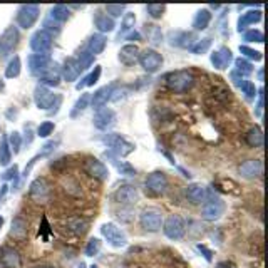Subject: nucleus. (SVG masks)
<instances>
[{
    "label": "nucleus",
    "mask_w": 268,
    "mask_h": 268,
    "mask_svg": "<svg viewBox=\"0 0 268 268\" xmlns=\"http://www.w3.org/2000/svg\"><path fill=\"white\" fill-rule=\"evenodd\" d=\"M168 89L174 94H186L195 86V75L188 69H179L166 75Z\"/></svg>",
    "instance_id": "f257e3e1"
},
{
    "label": "nucleus",
    "mask_w": 268,
    "mask_h": 268,
    "mask_svg": "<svg viewBox=\"0 0 268 268\" xmlns=\"http://www.w3.org/2000/svg\"><path fill=\"white\" fill-rule=\"evenodd\" d=\"M168 176L163 171H152L151 174H147V178L144 179V191L146 195L152 196V198H158V196H163L168 191Z\"/></svg>",
    "instance_id": "f03ea898"
},
{
    "label": "nucleus",
    "mask_w": 268,
    "mask_h": 268,
    "mask_svg": "<svg viewBox=\"0 0 268 268\" xmlns=\"http://www.w3.org/2000/svg\"><path fill=\"white\" fill-rule=\"evenodd\" d=\"M52 196V184L46 178H35L29 186V198L37 205H44L51 200Z\"/></svg>",
    "instance_id": "7ed1b4c3"
},
{
    "label": "nucleus",
    "mask_w": 268,
    "mask_h": 268,
    "mask_svg": "<svg viewBox=\"0 0 268 268\" xmlns=\"http://www.w3.org/2000/svg\"><path fill=\"white\" fill-rule=\"evenodd\" d=\"M102 143L111 147V151L116 155V158H126L129 156L131 152L134 151V144L129 143L128 139H124L121 134H116V133H111V134H106L102 138Z\"/></svg>",
    "instance_id": "20e7f679"
},
{
    "label": "nucleus",
    "mask_w": 268,
    "mask_h": 268,
    "mask_svg": "<svg viewBox=\"0 0 268 268\" xmlns=\"http://www.w3.org/2000/svg\"><path fill=\"white\" fill-rule=\"evenodd\" d=\"M139 223L146 232L149 233H156L163 228V213L160 208L155 206H147L141 211L139 215Z\"/></svg>",
    "instance_id": "39448f33"
},
{
    "label": "nucleus",
    "mask_w": 268,
    "mask_h": 268,
    "mask_svg": "<svg viewBox=\"0 0 268 268\" xmlns=\"http://www.w3.org/2000/svg\"><path fill=\"white\" fill-rule=\"evenodd\" d=\"M19 41H20V34H19L17 27H14V25L7 27V29L2 32V35H0V59L9 57L10 54L17 49Z\"/></svg>",
    "instance_id": "423d86ee"
},
{
    "label": "nucleus",
    "mask_w": 268,
    "mask_h": 268,
    "mask_svg": "<svg viewBox=\"0 0 268 268\" xmlns=\"http://www.w3.org/2000/svg\"><path fill=\"white\" fill-rule=\"evenodd\" d=\"M34 102L42 111H49V109L57 107L61 104V96H56L51 89L44 86H37L34 91Z\"/></svg>",
    "instance_id": "0eeeda50"
},
{
    "label": "nucleus",
    "mask_w": 268,
    "mask_h": 268,
    "mask_svg": "<svg viewBox=\"0 0 268 268\" xmlns=\"http://www.w3.org/2000/svg\"><path fill=\"white\" fill-rule=\"evenodd\" d=\"M41 15V7L39 5H34V4H25V5H20L19 10H17V25L20 29H30V27H34V24L37 22Z\"/></svg>",
    "instance_id": "6e6552de"
},
{
    "label": "nucleus",
    "mask_w": 268,
    "mask_h": 268,
    "mask_svg": "<svg viewBox=\"0 0 268 268\" xmlns=\"http://www.w3.org/2000/svg\"><path fill=\"white\" fill-rule=\"evenodd\" d=\"M226 210L225 201L220 198H206L203 208H201V218L205 221H216L223 216Z\"/></svg>",
    "instance_id": "1a4fd4ad"
},
{
    "label": "nucleus",
    "mask_w": 268,
    "mask_h": 268,
    "mask_svg": "<svg viewBox=\"0 0 268 268\" xmlns=\"http://www.w3.org/2000/svg\"><path fill=\"white\" fill-rule=\"evenodd\" d=\"M101 233H102V237L107 240V243L114 248H123L126 247V243H128L126 233L116 225V223H104L101 226Z\"/></svg>",
    "instance_id": "9d476101"
},
{
    "label": "nucleus",
    "mask_w": 268,
    "mask_h": 268,
    "mask_svg": "<svg viewBox=\"0 0 268 268\" xmlns=\"http://www.w3.org/2000/svg\"><path fill=\"white\" fill-rule=\"evenodd\" d=\"M138 62L147 74H155L163 67V56L156 49H146V51L139 54Z\"/></svg>",
    "instance_id": "9b49d317"
},
{
    "label": "nucleus",
    "mask_w": 268,
    "mask_h": 268,
    "mask_svg": "<svg viewBox=\"0 0 268 268\" xmlns=\"http://www.w3.org/2000/svg\"><path fill=\"white\" fill-rule=\"evenodd\" d=\"M27 64H29V72L35 78H42L44 74H47L51 70L56 62L52 61L49 56H39V54H32L27 59Z\"/></svg>",
    "instance_id": "f8f14e48"
},
{
    "label": "nucleus",
    "mask_w": 268,
    "mask_h": 268,
    "mask_svg": "<svg viewBox=\"0 0 268 268\" xmlns=\"http://www.w3.org/2000/svg\"><path fill=\"white\" fill-rule=\"evenodd\" d=\"M163 232H165L166 238L169 240H181L186 233V226H184V221L183 218L179 215H169L166 218V221L163 223Z\"/></svg>",
    "instance_id": "ddd939ff"
},
{
    "label": "nucleus",
    "mask_w": 268,
    "mask_h": 268,
    "mask_svg": "<svg viewBox=\"0 0 268 268\" xmlns=\"http://www.w3.org/2000/svg\"><path fill=\"white\" fill-rule=\"evenodd\" d=\"M29 46L32 51L35 54H39V56H49V51L52 49V37L49 35L46 30L39 29L32 34Z\"/></svg>",
    "instance_id": "4468645a"
},
{
    "label": "nucleus",
    "mask_w": 268,
    "mask_h": 268,
    "mask_svg": "<svg viewBox=\"0 0 268 268\" xmlns=\"http://www.w3.org/2000/svg\"><path fill=\"white\" fill-rule=\"evenodd\" d=\"M112 198L116 203L123 205V206H133L138 203L139 200V193H138V188L133 184H123L119 186V188L114 191Z\"/></svg>",
    "instance_id": "2eb2a0df"
},
{
    "label": "nucleus",
    "mask_w": 268,
    "mask_h": 268,
    "mask_svg": "<svg viewBox=\"0 0 268 268\" xmlns=\"http://www.w3.org/2000/svg\"><path fill=\"white\" fill-rule=\"evenodd\" d=\"M84 173L89 174L91 178L97 179V181H106L109 178V169L102 161L96 160V158H86L84 161Z\"/></svg>",
    "instance_id": "dca6fc26"
},
{
    "label": "nucleus",
    "mask_w": 268,
    "mask_h": 268,
    "mask_svg": "<svg viewBox=\"0 0 268 268\" xmlns=\"http://www.w3.org/2000/svg\"><path fill=\"white\" fill-rule=\"evenodd\" d=\"M116 112L112 111V109H109V107H101V109H97L96 114H94V118H92V123H94V126L97 129H101V131H106L109 128H112L114 124H116Z\"/></svg>",
    "instance_id": "f3484780"
},
{
    "label": "nucleus",
    "mask_w": 268,
    "mask_h": 268,
    "mask_svg": "<svg viewBox=\"0 0 268 268\" xmlns=\"http://www.w3.org/2000/svg\"><path fill=\"white\" fill-rule=\"evenodd\" d=\"M0 265L4 268H22V256L19 250L9 245L0 248Z\"/></svg>",
    "instance_id": "a211bd4d"
},
{
    "label": "nucleus",
    "mask_w": 268,
    "mask_h": 268,
    "mask_svg": "<svg viewBox=\"0 0 268 268\" xmlns=\"http://www.w3.org/2000/svg\"><path fill=\"white\" fill-rule=\"evenodd\" d=\"M211 64L215 65L218 70H225L229 67V64L233 62V54L228 47H220L215 52H211Z\"/></svg>",
    "instance_id": "6ab92c4d"
},
{
    "label": "nucleus",
    "mask_w": 268,
    "mask_h": 268,
    "mask_svg": "<svg viewBox=\"0 0 268 268\" xmlns=\"http://www.w3.org/2000/svg\"><path fill=\"white\" fill-rule=\"evenodd\" d=\"M261 171H263V163H261L260 160H247V161H243L238 168V173L242 174V178H245V179L258 178Z\"/></svg>",
    "instance_id": "aec40b11"
},
{
    "label": "nucleus",
    "mask_w": 268,
    "mask_h": 268,
    "mask_svg": "<svg viewBox=\"0 0 268 268\" xmlns=\"http://www.w3.org/2000/svg\"><path fill=\"white\" fill-rule=\"evenodd\" d=\"M116 89V84H109V86H104L101 89H97L94 94H92V99H91V104L92 107L96 109H101L107 104V101L112 97V92Z\"/></svg>",
    "instance_id": "412c9836"
},
{
    "label": "nucleus",
    "mask_w": 268,
    "mask_h": 268,
    "mask_svg": "<svg viewBox=\"0 0 268 268\" xmlns=\"http://www.w3.org/2000/svg\"><path fill=\"white\" fill-rule=\"evenodd\" d=\"M139 54H141V51L136 44H126V46L121 47V51H119V61L129 67V65H134L136 62H138Z\"/></svg>",
    "instance_id": "4be33fe9"
},
{
    "label": "nucleus",
    "mask_w": 268,
    "mask_h": 268,
    "mask_svg": "<svg viewBox=\"0 0 268 268\" xmlns=\"http://www.w3.org/2000/svg\"><path fill=\"white\" fill-rule=\"evenodd\" d=\"M186 198L191 205H201L206 200V188L198 183H193L186 188Z\"/></svg>",
    "instance_id": "5701e85b"
},
{
    "label": "nucleus",
    "mask_w": 268,
    "mask_h": 268,
    "mask_svg": "<svg viewBox=\"0 0 268 268\" xmlns=\"http://www.w3.org/2000/svg\"><path fill=\"white\" fill-rule=\"evenodd\" d=\"M61 74L62 78L67 81V83H72L79 78V67H78V62H75V57H67L62 64L61 67Z\"/></svg>",
    "instance_id": "b1692460"
},
{
    "label": "nucleus",
    "mask_w": 268,
    "mask_h": 268,
    "mask_svg": "<svg viewBox=\"0 0 268 268\" xmlns=\"http://www.w3.org/2000/svg\"><path fill=\"white\" fill-rule=\"evenodd\" d=\"M107 46V39L106 35L102 34H94L89 37V42H87V52L92 54V56H97V54H102L104 49Z\"/></svg>",
    "instance_id": "393cba45"
},
{
    "label": "nucleus",
    "mask_w": 268,
    "mask_h": 268,
    "mask_svg": "<svg viewBox=\"0 0 268 268\" xmlns=\"http://www.w3.org/2000/svg\"><path fill=\"white\" fill-rule=\"evenodd\" d=\"M260 20H261V10H248V12L242 14V17L238 19V32L247 30L250 25H253Z\"/></svg>",
    "instance_id": "a878e982"
},
{
    "label": "nucleus",
    "mask_w": 268,
    "mask_h": 268,
    "mask_svg": "<svg viewBox=\"0 0 268 268\" xmlns=\"http://www.w3.org/2000/svg\"><path fill=\"white\" fill-rule=\"evenodd\" d=\"M245 143H247L250 147H263V143H265L263 131H261L258 126L250 128L248 133L245 134Z\"/></svg>",
    "instance_id": "bb28decb"
},
{
    "label": "nucleus",
    "mask_w": 268,
    "mask_h": 268,
    "mask_svg": "<svg viewBox=\"0 0 268 268\" xmlns=\"http://www.w3.org/2000/svg\"><path fill=\"white\" fill-rule=\"evenodd\" d=\"M67 228L69 232H72L78 237H83V235L89 229V221L86 220L84 216H72L67 220Z\"/></svg>",
    "instance_id": "cd10ccee"
},
{
    "label": "nucleus",
    "mask_w": 268,
    "mask_h": 268,
    "mask_svg": "<svg viewBox=\"0 0 268 268\" xmlns=\"http://www.w3.org/2000/svg\"><path fill=\"white\" fill-rule=\"evenodd\" d=\"M94 25L97 27V30H99L101 34L104 35L106 32H112L114 30V27H116V22H114V19L109 17L107 14L97 12L96 17H94Z\"/></svg>",
    "instance_id": "c85d7f7f"
},
{
    "label": "nucleus",
    "mask_w": 268,
    "mask_h": 268,
    "mask_svg": "<svg viewBox=\"0 0 268 268\" xmlns=\"http://www.w3.org/2000/svg\"><path fill=\"white\" fill-rule=\"evenodd\" d=\"M29 233V223H27L22 216L14 218L12 226H10V237L17 238V240H24Z\"/></svg>",
    "instance_id": "c756f323"
},
{
    "label": "nucleus",
    "mask_w": 268,
    "mask_h": 268,
    "mask_svg": "<svg viewBox=\"0 0 268 268\" xmlns=\"http://www.w3.org/2000/svg\"><path fill=\"white\" fill-rule=\"evenodd\" d=\"M39 81L44 87L46 86L57 87L59 84H61V69H59V64H56L47 74H44L42 78H39Z\"/></svg>",
    "instance_id": "7c9ffc66"
},
{
    "label": "nucleus",
    "mask_w": 268,
    "mask_h": 268,
    "mask_svg": "<svg viewBox=\"0 0 268 268\" xmlns=\"http://www.w3.org/2000/svg\"><path fill=\"white\" fill-rule=\"evenodd\" d=\"M211 22V12L208 9H201L196 12L195 19H193V29L195 30H205L208 29Z\"/></svg>",
    "instance_id": "2f4dec72"
},
{
    "label": "nucleus",
    "mask_w": 268,
    "mask_h": 268,
    "mask_svg": "<svg viewBox=\"0 0 268 268\" xmlns=\"http://www.w3.org/2000/svg\"><path fill=\"white\" fill-rule=\"evenodd\" d=\"M61 186H62V189H64L69 196H81V193H83L81 183H79L75 178H72V176H65V178L62 179Z\"/></svg>",
    "instance_id": "473e14b6"
},
{
    "label": "nucleus",
    "mask_w": 268,
    "mask_h": 268,
    "mask_svg": "<svg viewBox=\"0 0 268 268\" xmlns=\"http://www.w3.org/2000/svg\"><path fill=\"white\" fill-rule=\"evenodd\" d=\"M101 72H102V69H101V65H96L94 70L89 74V75H86L84 79H81V83H78V86H75V89L81 91V89H84V87H91V86H94L97 81H99L101 78Z\"/></svg>",
    "instance_id": "72a5a7b5"
},
{
    "label": "nucleus",
    "mask_w": 268,
    "mask_h": 268,
    "mask_svg": "<svg viewBox=\"0 0 268 268\" xmlns=\"http://www.w3.org/2000/svg\"><path fill=\"white\" fill-rule=\"evenodd\" d=\"M20 70H22L20 57H19V56H14V57L9 61L7 67H5V78H7V79H15V78H19V75H20Z\"/></svg>",
    "instance_id": "f704fd0d"
},
{
    "label": "nucleus",
    "mask_w": 268,
    "mask_h": 268,
    "mask_svg": "<svg viewBox=\"0 0 268 268\" xmlns=\"http://www.w3.org/2000/svg\"><path fill=\"white\" fill-rule=\"evenodd\" d=\"M70 17V10L65 5H54L51 9V19L59 22V24H64L65 20H69Z\"/></svg>",
    "instance_id": "c9c22d12"
},
{
    "label": "nucleus",
    "mask_w": 268,
    "mask_h": 268,
    "mask_svg": "<svg viewBox=\"0 0 268 268\" xmlns=\"http://www.w3.org/2000/svg\"><path fill=\"white\" fill-rule=\"evenodd\" d=\"M235 72H238L242 78H247V75L253 74V65H251V62L247 61V59L240 57L235 61Z\"/></svg>",
    "instance_id": "e433bc0d"
},
{
    "label": "nucleus",
    "mask_w": 268,
    "mask_h": 268,
    "mask_svg": "<svg viewBox=\"0 0 268 268\" xmlns=\"http://www.w3.org/2000/svg\"><path fill=\"white\" fill-rule=\"evenodd\" d=\"M106 156H109V160H111V161L114 163V165H116L118 171L121 173V174H124V176H134V174H136V169H134L133 166H131L129 163H124V161L119 163L118 158H116V156H112L111 152H109V155L106 152Z\"/></svg>",
    "instance_id": "4c0bfd02"
},
{
    "label": "nucleus",
    "mask_w": 268,
    "mask_h": 268,
    "mask_svg": "<svg viewBox=\"0 0 268 268\" xmlns=\"http://www.w3.org/2000/svg\"><path fill=\"white\" fill-rule=\"evenodd\" d=\"M10 160H12V151H10V146L7 143V136H4L2 143H0V165L9 166Z\"/></svg>",
    "instance_id": "58836bf2"
},
{
    "label": "nucleus",
    "mask_w": 268,
    "mask_h": 268,
    "mask_svg": "<svg viewBox=\"0 0 268 268\" xmlns=\"http://www.w3.org/2000/svg\"><path fill=\"white\" fill-rule=\"evenodd\" d=\"M134 24H136V15L133 12H126L123 15L121 34H119V37H124L126 34H129L131 30H134Z\"/></svg>",
    "instance_id": "ea45409f"
},
{
    "label": "nucleus",
    "mask_w": 268,
    "mask_h": 268,
    "mask_svg": "<svg viewBox=\"0 0 268 268\" xmlns=\"http://www.w3.org/2000/svg\"><path fill=\"white\" fill-rule=\"evenodd\" d=\"M75 62H78L79 72H84V70H87L92 64H94V56L89 52H81L79 56L75 57Z\"/></svg>",
    "instance_id": "a19ab883"
},
{
    "label": "nucleus",
    "mask_w": 268,
    "mask_h": 268,
    "mask_svg": "<svg viewBox=\"0 0 268 268\" xmlns=\"http://www.w3.org/2000/svg\"><path fill=\"white\" fill-rule=\"evenodd\" d=\"M211 47V39H201V41H195L193 46H189V51L196 54V56H201V54H206Z\"/></svg>",
    "instance_id": "79ce46f5"
},
{
    "label": "nucleus",
    "mask_w": 268,
    "mask_h": 268,
    "mask_svg": "<svg viewBox=\"0 0 268 268\" xmlns=\"http://www.w3.org/2000/svg\"><path fill=\"white\" fill-rule=\"evenodd\" d=\"M216 188L220 191H225V193H232V195H238L240 193V186L233 181V179H220L216 183Z\"/></svg>",
    "instance_id": "37998d69"
},
{
    "label": "nucleus",
    "mask_w": 268,
    "mask_h": 268,
    "mask_svg": "<svg viewBox=\"0 0 268 268\" xmlns=\"http://www.w3.org/2000/svg\"><path fill=\"white\" fill-rule=\"evenodd\" d=\"M146 12L151 19H161L166 12V5L165 4H149L146 5Z\"/></svg>",
    "instance_id": "c03bdc74"
},
{
    "label": "nucleus",
    "mask_w": 268,
    "mask_h": 268,
    "mask_svg": "<svg viewBox=\"0 0 268 268\" xmlns=\"http://www.w3.org/2000/svg\"><path fill=\"white\" fill-rule=\"evenodd\" d=\"M42 30H46L51 37L59 35V34H61V30H62V24H59V22L52 20L51 17H49V19L44 20V29Z\"/></svg>",
    "instance_id": "a18cd8bd"
},
{
    "label": "nucleus",
    "mask_w": 268,
    "mask_h": 268,
    "mask_svg": "<svg viewBox=\"0 0 268 268\" xmlns=\"http://www.w3.org/2000/svg\"><path fill=\"white\" fill-rule=\"evenodd\" d=\"M240 89L243 91V94L247 96V99H255L256 94H258V91H256V87L255 84L251 83V81H247V79H243L242 83H240Z\"/></svg>",
    "instance_id": "49530a36"
},
{
    "label": "nucleus",
    "mask_w": 268,
    "mask_h": 268,
    "mask_svg": "<svg viewBox=\"0 0 268 268\" xmlns=\"http://www.w3.org/2000/svg\"><path fill=\"white\" fill-rule=\"evenodd\" d=\"M7 143L10 146V151L14 152V155H19L20 152V146H22V136L17 131H14V133H10V136L7 138Z\"/></svg>",
    "instance_id": "de8ad7c7"
},
{
    "label": "nucleus",
    "mask_w": 268,
    "mask_h": 268,
    "mask_svg": "<svg viewBox=\"0 0 268 268\" xmlns=\"http://www.w3.org/2000/svg\"><path fill=\"white\" fill-rule=\"evenodd\" d=\"M243 41H245V42H258V44H263V42H265V35H263V32L258 30V29L247 30V32L243 34Z\"/></svg>",
    "instance_id": "09e8293b"
},
{
    "label": "nucleus",
    "mask_w": 268,
    "mask_h": 268,
    "mask_svg": "<svg viewBox=\"0 0 268 268\" xmlns=\"http://www.w3.org/2000/svg\"><path fill=\"white\" fill-rule=\"evenodd\" d=\"M124 10H126V5L124 4H109V5H106V14L111 19L121 17V15H124Z\"/></svg>",
    "instance_id": "8fccbe9b"
},
{
    "label": "nucleus",
    "mask_w": 268,
    "mask_h": 268,
    "mask_svg": "<svg viewBox=\"0 0 268 268\" xmlns=\"http://www.w3.org/2000/svg\"><path fill=\"white\" fill-rule=\"evenodd\" d=\"M101 251V240L97 238H91L89 242H87L86 248H84V253L87 256H96L97 253Z\"/></svg>",
    "instance_id": "3c124183"
},
{
    "label": "nucleus",
    "mask_w": 268,
    "mask_h": 268,
    "mask_svg": "<svg viewBox=\"0 0 268 268\" xmlns=\"http://www.w3.org/2000/svg\"><path fill=\"white\" fill-rule=\"evenodd\" d=\"M89 101H91V97H89V94H87V92H84L83 96L79 97L78 99V102H75V106H74V111L70 112V116H78L79 112H83L84 109L87 107V104H89Z\"/></svg>",
    "instance_id": "603ef678"
},
{
    "label": "nucleus",
    "mask_w": 268,
    "mask_h": 268,
    "mask_svg": "<svg viewBox=\"0 0 268 268\" xmlns=\"http://www.w3.org/2000/svg\"><path fill=\"white\" fill-rule=\"evenodd\" d=\"M54 129H56L54 123L46 121V123H42L39 128H37V136H39V138H49V136L54 133Z\"/></svg>",
    "instance_id": "864d4df0"
},
{
    "label": "nucleus",
    "mask_w": 268,
    "mask_h": 268,
    "mask_svg": "<svg viewBox=\"0 0 268 268\" xmlns=\"http://www.w3.org/2000/svg\"><path fill=\"white\" fill-rule=\"evenodd\" d=\"M240 52H242L247 59H251V61H261V59H263L261 52L255 51V49H250V47H247V46H240ZM245 57H243V59H245Z\"/></svg>",
    "instance_id": "5fc2aeb1"
},
{
    "label": "nucleus",
    "mask_w": 268,
    "mask_h": 268,
    "mask_svg": "<svg viewBox=\"0 0 268 268\" xmlns=\"http://www.w3.org/2000/svg\"><path fill=\"white\" fill-rule=\"evenodd\" d=\"M263 87L258 91V94H256V97H258V102H256V107H255V116L260 118L263 116V104H265V96H263Z\"/></svg>",
    "instance_id": "6e6d98bb"
},
{
    "label": "nucleus",
    "mask_w": 268,
    "mask_h": 268,
    "mask_svg": "<svg viewBox=\"0 0 268 268\" xmlns=\"http://www.w3.org/2000/svg\"><path fill=\"white\" fill-rule=\"evenodd\" d=\"M17 174H19V168L14 165V166H10L7 171L2 174V179H4V181H9V179H15V178H17Z\"/></svg>",
    "instance_id": "4d7b16f0"
},
{
    "label": "nucleus",
    "mask_w": 268,
    "mask_h": 268,
    "mask_svg": "<svg viewBox=\"0 0 268 268\" xmlns=\"http://www.w3.org/2000/svg\"><path fill=\"white\" fill-rule=\"evenodd\" d=\"M196 248H198L200 251H203V256H205V258L208 260V261H211V251L210 250H208L206 247H205V245H198V247H196Z\"/></svg>",
    "instance_id": "13d9d810"
},
{
    "label": "nucleus",
    "mask_w": 268,
    "mask_h": 268,
    "mask_svg": "<svg viewBox=\"0 0 268 268\" xmlns=\"http://www.w3.org/2000/svg\"><path fill=\"white\" fill-rule=\"evenodd\" d=\"M215 268H237V265L232 263V261H220V263H216Z\"/></svg>",
    "instance_id": "bf43d9fd"
},
{
    "label": "nucleus",
    "mask_w": 268,
    "mask_h": 268,
    "mask_svg": "<svg viewBox=\"0 0 268 268\" xmlns=\"http://www.w3.org/2000/svg\"><path fill=\"white\" fill-rule=\"evenodd\" d=\"M34 268H57V266H54V265H37Z\"/></svg>",
    "instance_id": "052dcab7"
},
{
    "label": "nucleus",
    "mask_w": 268,
    "mask_h": 268,
    "mask_svg": "<svg viewBox=\"0 0 268 268\" xmlns=\"http://www.w3.org/2000/svg\"><path fill=\"white\" fill-rule=\"evenodd\" d=\"M258 81H263V69L258 70Z\"/></svg>",
    "instance_id": "680f3d73"
},
{
    "label": "nucleus",
    "mask_w": 268,
    "mask_h": 268,
    "mask_svg": "<svg viewBox=\"0 0 268 268\" xmlns=\"http://www.w3.org/2000/svg\"><path fill=\"white\" fill-rule=\"evenodd\" d=\"M2 226H4V216H0V229H2Z\"/></svg>",
    "instance_id": "e2e57ef3"
},
{
    "label": "nucleus",
    "mask_w": 268,
    "mask_h": 268,
    "mask_svg": "<svg viewBox=\"0 0 268 268\" xmlns=\"http://www.w3.org/2000/svg\"><path fill=\"white\" fill-rule=\"evenodd\" d=\"M91 268H97V266H91Z\"/></svg>",
    "instance_id": "0e129e2a"
}]
</instances>
